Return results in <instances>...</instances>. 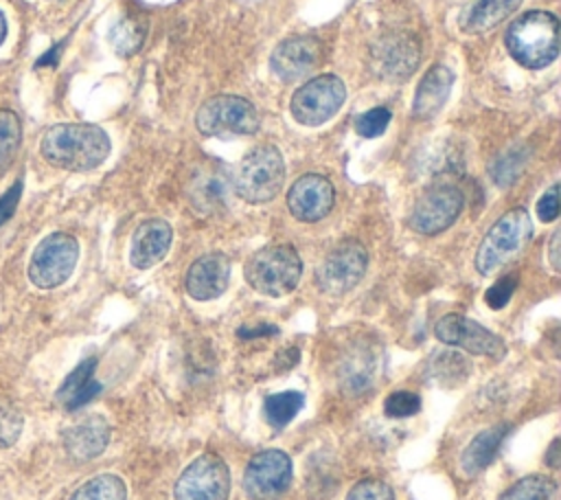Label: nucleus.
<instances>
[{"label": "nucleus", "instance_id": "obj_1", "mask_svg": "<svg viewBox=\"0 0 561 500\" xmlns=\"http://www.w3.org/2000/svg\"><path fill=\"white\" fill-rule=\"evenodd\" d=\"M110 136L92 123H59L44 132L39 154L66 171H90L110 156Z\"/></svg>", "mask_w": 561, "mask_h": 500}, {"label": "nucleus", "instance_id": "obj_2", "mask_svg": "<svg viewBox=\"0 0 561 500\" xmlns=\"http://www.w3.org/2000/svg\"><path fill=\"white\" fill-rule=\"evenodd\" d=\"M504 44L524 68H546L559 55V20L550 11H528L508 24Z\"/></svg>", "mask_w": 561, "mask_h": 500}, {"label": "nucleus", "instance_id": "obj_3", "mask_svg": "<svg viewBox=\"0 0 561 500\" xmlns=\"http://www.w3.org/2000/svg\"><path fill=\"white\" fill-rule=\"evenodd\" d=\"M302 276V259L289 243H272L256 250L245 263V281L265 296L289 294Z\"/></svg>", "mask_w": 561, "mask_h": 500}, {"label": "nucleus", "instance_id": "obj_4", "mask_svg": "<svg viewBox=\"0 0 561 500\" xmlns=\"http://www.w3.org/2000/svg\"><path fill=\"white\" fill-rule=\"evenodd\" d=\"M533 237V221L526 208L506 211L484 235L476 252V270L484 276L500 270L524 252Z\"/></svg>", "mask_w": 561, "mask_h": 500}, {"label": "nucleus", "instance_id": "obj_5", "mask_svg": "<svg viewBox=\"0 0 561 500\" xmlns=\"http://www.w3.org/2000/svg\"><path fill=\"white\" fill-rule=\"evenodd\" d=\"M285 180V162L274 145L250 149L234 171V193L250 204L274 200Z\"/></svg>", "mask_w": 561, "mask_h": 500}, {"label": "nucleus", "instance_id": "obj_6", "mask_svg": "<svg viewBox=\"0 0 561 500\" xmlns=\"http://www.w3.org/2000/svg\"><path fill=\"white\" fill-rule=\"evenodd\" d=\"M79 261V243L68 232H53L44 237L33 250L28 263V279L39 289H53L66 283Z\"/></svg>", "mask_w": 561, "mask_h": 500}, {"label": "nucleus", "instance_id": "obj_7", "mask_svg": "<svg viewBox=\"0 0 561 500\" xmlns=\"http://www.w3.org/2000/svg\"><path fill=\"white\" fill-rule=\"evenodd\" d=\"M195 125L204 136H252L259 129V114L243 96L217 94L202 103L195 114Z\"/></svg>", "mask_w": 561, "mask_h": 500}, {"label": "nucleus", "instance_id": "obj_8", "mask_svg": "<svg viewBox=\"0 0 561 500\" xmlns=\"http://www.w3.org/2000/svg\"><path fill=\"white\" fill-rule=\"evenodd\" d=\"M346 99V88L335 75H318L302 83L289 103L291 116L307 127H316L335 116Z\"/></svg>", "mask_w": 561, "mask_h": 500}, {"label": "nucleus", "instance_id": "obj_9", "mask_svg": "<svg viewBox=\"0 0 561 500\" xmlns=\"http://www.w3.org/2000/svg\"><path fill=\"white\" fill-rule=\"evenodd\" d=\"M368 252L357 239L340 241L316 270V285L322 294L342 296L351 292L366 274Z\"/></svg>", "mask_w": 561, "mask_h": 500}, {"label": "nucleus", "instance_id": "obj_10", "mask_svg": "<svg viewBox=\"0 0 561 500\" xmlns=\"http://www.w3.org/2000/svg\"><path fill=\"white\" fill-rule=\"evenodd\" d=\"M228 465L213 452L193 458L173 487V500H228Z\"/></svg>", "mask_w": 561, "mask_h": 500}, {"label": "nucleus", "instance_id": "obj_11", "mask_svg": "<svg viewBox=\"0 0 561 500\" xmlns=\"http://www.w3.org/2000/svg\"><path fill=\"white\" fill-rule=\"evenodd\" d=\"M291 485V458L283 450L254 454L243 471V489L250 500H280Z\"/></svg>", "mask_w": 561, "mask_h": 500}, {"label": "nucleus", "instance_id": "obj_12", "mask_svg": "<svg viewBox=\"0 0 561 500\" xmlns=\"http://www.w3.org/2000/svg\"><path fill=\"white\" fill-rule=\"evenodd\" d=\"M421 61V44L412 33H386L370 46V68L388 81L408 79Z\"/></svg>", "mask_w": 561, "mask_h": 500}, {"label": "nucleus", "instance_id": "obj_13", "mask_svg": "<svg viewBox=\"0 0 561 500\" xmlns=\"http://www.w3.org/2000/svg\"><path fill=\"white\" fill-rule=\"evenodd\" d=\"M465 197L454 184H436L427 189L410 213V228L419 235H438L447 230L460 215Z\"/></svg>", "mask_w": 561, "mask_h": 500}, {"label": "nucleus", "instance_id": "obj_14", "mask_svg": "<svg viewBox=\"0 0 561 500\" xmlns=\"http://www.w3.org/2000/svg\"><path fill=\"white\" fill-rule=\"evenodd\" d=\"M434 336L438 342L465 349L473 355H486L495 362L506 355V344L500 336L462 314H445L438 318L434 325Z\"/></svg>", "mask_w": 561, "mask_h": 500}, {"label": "nucleus", "instance_id": "obj_15", "mask_svg": "<svg viewBox=\"0 0 561 500\" xmlns=\"http://www.w3.org/2000/svg\"><path fill=\"white\" fill-rule=\"evenodd\" d=\"M322 42L318 37L294 35L274 48L270 68L280 81H298L322 61Z\"/></svg>", "mask_w": 561, "mask_h": 500}, {"label": "nucleus", "instance_id": "obj_16", "mask_svg": "<svg viewBox=\"0 0 561 500\" xmlns=\"http://www.w3.org/2000/svg\"><path fill=\"white\" fill-rule=\"evenodd\" d=\"M333 202L335 189L320 173L300 175L287 193V208L298 221H320L331 213Z\"/></svg>", "mask_w": 561, "mask_h": 500}, {"label": "nucleus", "instance_id": "obj_17", "mask_svg": "<svg viewBox=\"0 0 561 500\" xmlns=\"http://www.w3.org/2000/svg\"><path fill=\"white\" fill-rule=\"evenodd\" d=\"M230 283V261L221 252H208L195 259L186 270V292L195 300L219 298Z\"/></svg>", "mask_w": 561, "mask_h": 500}, {"label": "nucleus", "instance_id": "obj_18", "mask_svg": "<svg viewBox=\"0 0 561 500\" xmlns=\"http://www.w3.org/2000/svg\"><path fill=\"white\" fill-rule=\"evenodd\" d=\"M173 230L164 219H145L131 235L129 261L138 270H149L160 263L171 248Z\"/></svg>", "mask_w": 561, "mask_h": 500}, {"label": "nucleus", "instance_id": "obj_19", "mask_svg": "<svg viewBox=\"0 0 561 500\" xmlns=\"http://www.w3.org/2000/svg\"><path fill=\"white\" fill-rule=\"evenodd\" d=\"M451 86H454V72L447 66H443V64L432 66L423 75V79H421V83H419V88L414 92L412 114L416 118H421V121H427L434 114H438V110L449 99Z\"/></svg>", "mask_w": 561, "mask_h": 500}, {"label": "nucleus", "instance_id": "obj_20", "mask_svg": "<svg viewBox=\"0 0 561 500\" xmlns=\"http://www.w3.org/2000/svg\"><path fill=\"white\" fill-rule=\"evenodd\" d=\"M110 441V425L103 417H90L64 432V447L75 461L99 456Z\"/></svg>", "mask_w": 561, "mask_h": 500}, {"label": "nucleus", "instance_id": "obj_21", "mask_svg": "<svg viewBox=\"0 0 561 500\" xmlns=\"http://www.w3.org/2000/svg\"><path fill=\"white\" fill-rule=\"evenodd\" d=\"M94 368H96V357H88L79 366H75L68 373V377L61 382V386L57 390V401L66 410L72 412V410L85 406L88 401H92L101 393L103 386L94 377Z\"/></svg>", "mask_w": 561, "mask_h": 500}, {"label": "nucleus", "instance_id": "obj_22", "mask_svg": "<svg viewBox=\"0 0 561 500\" xmlns=\"http://www.w3.org/2000/svg\"><path fill=\"white\" fill-rule=\"evenodd\" d=\"M522 0H473L460 15V29L465 33H484L504 22Z\"/></svg>", "mask_w": 561, "mask_h": 500}, {"label": "nucleus", "instance_id": "obj_23", "mask_svg": "<svg viewBox=\"0 0 561 500\" xmlns=\"http://www.w3.org/2000/svg\"><path fill=\"white\" fill-rule=\"evenodd\" d=\"M506 434H508V423H500V425L486 428L478 436H473V441L462 452V458H460L462 469L469 476L480 474L482 469H486L491 465L493 456L497 454Z\"/></svg>", "mask_w": 561, "mask_h": 500}, {"label": "nucleus", "instance_id": "obj_24", "mask_svg": "<svg viewBox=\"0 0 561 500\" xmlns=\"http://www.w3.org/2000/svg\"><path fill=\"white\" fill-rule=\"evenodd\" d=\"M305 406V395L300 390H285V393H274L265 397L263 401V414L270 425L274 428H285Z\"/></svg>", "mask_w": 561, "mask_h": 500}, {"label": "nucleus", "instance_id": "obj_25", "mask_svg": "<svg viewBox=\"0 0 561 500\" xmlns=\"http://www.w3.org/2000/svg\"><path fill=\"white\" fill-rule=\"evenodd\" d=\"M70 500H127V487L116 474H99L75 489Z\"/></svg>", "mask_w": 561, "mask_h": 500}, {"label": "nucleus", "instance_id": "obj_26", "mask_svg": "<svg viewBox=\"0 0 561 500\" xmlns=\"http://www.w3.org/2000/svg\"><path fill=\"white\" fill-rule=\"evenodd\" d=\"M147 35V24L145 20L138 18H121L112 31H110V42L114 46V50L123 57L134 55L136 50H140L142 42Z\"/></svg>", "mask_w": 561, "mask_h": 500}, {"label": "nucleus", "instance_id": "obj_27", "mask_svg": "<svg viewBox=\"0 0 561 500\" xmlns=\"http://www.w3.org/2000/svg\"><path fill=\"white\" fill-rule=\"evenodd\" d=\"M557 482L541 474H530L513 482L497 500H554Z\"/></svg>", "mask_w": 561, "mask_h": 500}, {"label": "nucleus", "instance_id": "obj_28", "mask_svg": "<svg viewBox=\"0 0 561 500\" xmlns=\"http://www.w3.org/2000/svg\"><path fill=\"white\" fill-rule=\"evenodd\" d=\"M22 143V123L13 110H0V175L13 162Z\"/></svg>", "mask_w": 561, "mask_h": 500}, {"label": "nucleus", "instance_id": "obj_29", "mask_svg": "<svg viewBox=\"0 0 561 500\" xmlns=\"http://www.w3.org/2000/svg\"><path fill=\"white\" fill-rule=\"evenodd\" d=\"M526 160H528V156H526L524 147H513L506 154L495 158V162L491 164V178L495 180L497 186H508L519 178Z\"/></svg>", "mask_w": 561, "mask_h": 500}, {"label": "nucleus", "instance_id": "obj_30", "mask_svg": "<svg viewBox=\"0 0 561 500\" xmlns=\"http://www.w3.org/2000/svg\"><path fill=\"white\" fill-rule=\"evenodd\" d=\"M421 410V397L412 390H394L383 401V414L392 419L412 417Z\"/></svg>", "mask_w": 561, "mask_h": 500}, {"label": "nucleus", "instance_id": "obj_31", "mask_svg": "<svg viewBox=\"0 0 561 500\" xmlns=\"http://www.w3.org/2000/svg\"><path fill=\"white\" fill-rule=\"evenodd\" d=\"M22 414L20 410L7 401V399H0V450L13 445L22 432Z\"/></svg>", "mask_w": 561, "mask_h": 500}, {"label": "nucleus", "instance_id": "obj_32", "mask_svg": "<svg viewBox=\"0 0 561 500\" xmlns=\"http://www.w3.org/2000/svg\"><path fill=\"white\" fill-rule=\"evenodd\" d=\"M392 114L388 107H373L355 118V132L364 138H377L386 132Z\"/></svg>", "mask_w": 561, "mask_h": 500}, {"label": "nucleus", "instance_id": "obj_33", "mask_svg": "<svg viewBox=\"0 0 561 500\" xmlns=\"http://www.w3.org/2000/svg\"><path fill=\"white\" fill-rule=\"evenodd\" d=\"M346 500H394V491L379 478H364L351 487Z\"/></svg>", "mask_w": 561, "mask_h": 500}, {"label": "nucleus", "instance_id": "obj_34", "mask_svg": "<svg viewBox=\"0 0 561 500\" xmlns=\"http://www.w3.org/2000/svg\"><path fill=\"white\" fill-rule=\"evenodd\" d=\"M515 287H517V274L502 276L500 281H495V283L486 289V294H484L486 305H489L491 309H502V307L511 300Z\"/></svg>", "mask_w": 561, "mask_h": 500}, {"label": "nucleus", "instance_id": "obj_35", "mask_svg": "<svg viewBox=\"0 0 561 500\" xmlns=\"http://www.w3.org/2000/svg\"><path fill=\"white\" fill-rule=\"evenodd\" d=\"M537 215L541 221H554L559 217V184H552L537 202Z\"/></svg>", "mask_w": 561, "mask_h": 500}, {"label": "nucleus", "instance_id": "obj_36", "mask_svg": "<svg viewBox=\"0 0 561 500\" xmlns=\"http://www.w3.org/2000/svg\"><path fill=\"white\" fill-rule=\"evenodd\" d=\"M20 197H22V180H15V182L0 195V226H4V224L13 217Z\"/></svg>", "mask_w": 561, "mask_h": 500}, {"label": "nucleus", "instance_id": "obj_37", "mask_svg": "<svg viewBox=\"0 0 561 500\" xmlns=\"http://www.w3.org/2000/svg\"><path fill=\"white\" fill-rule=\"evenodd\" d=\"M274 336V333H278V329L276 327H272V325H263V327H256V329H245V327H241L239 331H237V336L239 338H254V336Z\"/></svg>", "mask_w": 561, "mask_h": 500}, {"label": "nucleus", "instance_id": "obj_38", "mask_svg": "<svg viewBox=\"0 0 561 500\" xmlns=\"http://www.w3.org/2000/svg\"><path fill=\"white\" fill-rule=\"evenodd\" d=\"M559 239H561V230H554L552 232V239H550V263L554 270L561 268V259H559Z\"/></svg>", "mask_w": 561, "mask_h": 500}, {"label": "nucleus", "instance_id": "obj_39", "mask_svg": "<svg viewBox=\"0 0 561 500\" xmlns=\"http://www.w3.org/2000/svg\"><path fill=\"white\" fill-rule=\"evenodd\" d=\"M59 48H61V44H57V46H53L46 55H42L37 61H35V68H42V66H57V55H59Z\"/></svg>", "mask_w": 561, "mask_h": 500}, {"label": "nucleus", "instance_id": "obj_40", "mask_svg": "<svg viewBox=\"0 0 561 500\" xmlns=\"http://www.w3.org/2000/svg\"><path fill=\"white\" fill-rule=\"evenodd\" d=\"M546 463L550 467H559V439H554L548 447V454H546Z\"/></svg>", "mask_w": 561, "mask_h": 500}, {"label": "nucleus", "instance_id": "obj_41", "mask_svg": "<svg viewBox=\"0 0 561 500\" xmlns=\"http://www.w3.org/2000/svg\"><path fill=\"white\" fill-rule=\"evenodd\" d=\"M4 37H7V20H4V13L0 11V44L4 42Z\"/></svg>", "mask_w": 561, "mask_h": 500}]
</instances>
